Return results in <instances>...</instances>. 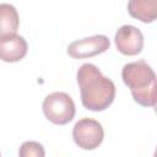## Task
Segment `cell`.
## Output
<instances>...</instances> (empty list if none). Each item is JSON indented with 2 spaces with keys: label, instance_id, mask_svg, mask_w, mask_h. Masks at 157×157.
<instances>
[{
  "label": "cell",
  "instance_id": "cell-3",
  "mask_svg": "<svg viewBox=\"0 0 157 157\" xmlns=\"http://www.w3.org/2000/svg\"><path fill=\"white\" fill-rule=\"evenodd\" d=\"M45 118L56 125L70 123L76 113L72 98L65 92H53L48 94L42 104Z\"/></svg>",
  "mask_w": 157,
  "mask_h": 157
},
{
  "label": "cell",
  "instance_id": "cell-4",
  "mask_svg": "<svg viewBox=\"0 0 157 157\" xmlns=\"http://www.w3.org/2000/svg\"><path fill=\"white\" fill-rule=\"evenodd\" d=\"M104 137L102 124L91 118H82L72 128V139L75 144L82 150L97 148Z\"/></svg>",
  "mask_w": 157,
  "mask_h": 157
},
{
  "label": "cell",
  "instance_id": "cell-1",
  "mask_svg": "<svg viewBox=\"0 0 157 157\" xmlns=\"http://www.w3.org/2000/svg\"><path fill=\"white\" fill-rule=\"evenodd\" d=\"M76 78L80 87L81 102L85 108L93 112H102L113 103L115 85L110 78L103 76L94 64H82L77 70Z\"/></svg>",
  "mask_w": 157,
  "mask_h": 157
},
{
  "label": "cell",
  "instance_id": "cell-5",
  "mask_svg": "<svg viewBox=\"0 0 157 157\" xmlns=\"http://www.w3.org/2000/svg\"><path fill=\"white\" fill-rule=\"evenodd\" d=\"M110 47V40L104 34H96L74 40L67 47V54L74 59H86L104 53Z\"/></svg>",
  "mask_w": 157,
  "mask_h": 157
},
{
  "label": "cell",
  "instance_id": "cell-6",
  "mask_svg": "<svg viewBox=\"0 0 157 157\" xmlns=\"http://www.w3.org/2000/svg\"><path fill=\"white\" fill-rule=\"evenodd\" d=\"M115 47L123 54L134 56L141 53L144 48V36L141 31L131 25H124L115 32Z\"/></svg>",
  "mask_w": 157,
  "mask_h": 157
},
{
  "label": "cell",
  "instance_id": "cell-2",
  "mask_svg": "<svg viewBox=\"0 0 157 157\" xmlns=\"http://www.w3.org/2000/svg\"><path fill=\"white\" fill-rule=\"evenodd\" d=\"M121 78L136 103L144 107L156 105V74L145 60L125 64Z\"/></svg>",
  "mask_w": 157,
  "mask_h": 157
},
{
  "label": "cell",
  "instance_id": "cell-7",
  "mask_svg": "<svg viewBox=\"0 0 157 157\" xmlns=\"http://www.w3.org/2000/svg\"><path fill=\"white\" fill-rule=\"evenodd\" d=\"M27 42L22 36L10 34L0 38V59L6 63H16L27 54Z\"/></svg>",
  "mask_w": 157,
  "mask_h": 157
},
{
  "label": "cell",
  "instance_id": "cell-10",
  "mask_svg": "<svg viewBox=\"0 0 157 157\" xmlns=\"http://www.w3.org/2000/svg\"><path fill=\"white\" fill-rule=\"evenodd\" d=\"M18 155L21 157H31V156L43 157V156H45V151H44V147L42 146V144H39V142L26 141L21 145Z\"/></svg>",
  "mask_w": 157,
  "mask_h": 157
},
{
  "label": "cell",
  "instance_id": "cell-9",
  "mask_svg": "<svg viewBox=\"0 0 157 157\" xmlns=\"http://www.w3.org/2000/svg\"><path fill=\"white\" fill-rule=\"evenodd\" d=\"M20 17L17 10L11 4H0V38L17 32Z\"/></svg>",
  "mask_w": 157,
  "mask_h": 157
},
{
  "label": "cell",
  "instance_id": "cell-8",
  "mask_svg": "<svg viewBox=\"0 0 157 157\" xmlns=\"http://www.w3.org/2000/svg\"><path fill=\"white\" fill-rule=\"evenodd\" d=\"M128 12L144 23H151L157 17V0H129Z\"/></svg>",
  "mask_w": 157,
  "mask_h": 157
}]
</instances>
